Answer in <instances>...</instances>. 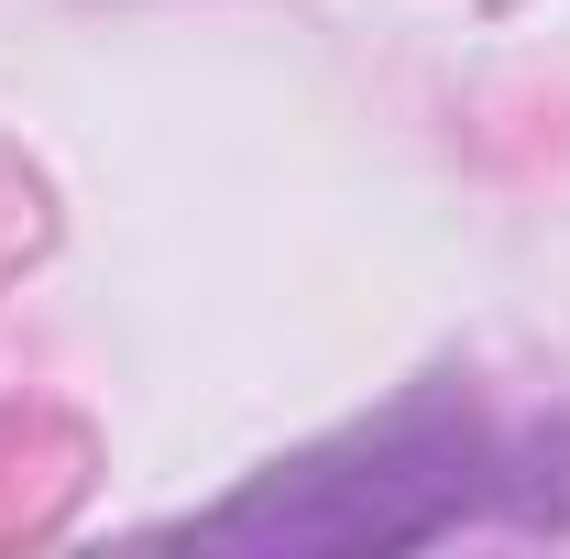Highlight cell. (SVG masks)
Segmentation results:
<instances>
[{"label": "cell", "instance_id": "6da1fadb", "mask_svg": "<svg viewBox=\"0 0 570 559\" xmlns=\"http://www.w3.org/2000/svg\"><path fill=\"white\" fill-rule=\"evenodd\" d=\"M549 472H570L560 428H494L483 406L417 395L384 428H352L341 450L264 472L242 504L198 516V538L219 549H417L472 516H570Z\"/></svg>", "mask_w": 570, "mask_h": 559}]
</instances>
